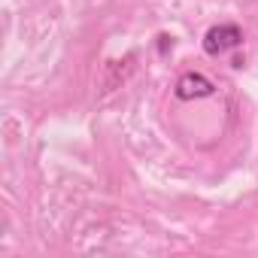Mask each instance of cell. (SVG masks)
Masks as SVG:
<instances>
[{"label": "cell", "mask_w": 258, "mask_h": 258, "mask_svg": "<svg viewBox=\"0 0 258 258\" xmlns=\"http://www.w3.org/2000/svg\"><path fill=\"white\" fill-rule=\"evenodd\" d=\"M243 43V31L237 25H213L207 34H204V52L210 58H219L231 49H237Z\"/></svg>", "instance_id": "obj_1"}, {"label": "cell", "mask_w": 258, "mask_h": 258, "mask_svg": "<svg viewBox=\"0 0 258 258\" xmlns=\"http://www.w3.org/2000/svg\"><path fill=\"white\" fill-rule=\"evenodd\" d=\"M213 91H216V85L204 73H182L173 85L176 100H201V97H210Z\"/></svg>", "instance_id": "obj_2"}]
</instances>
